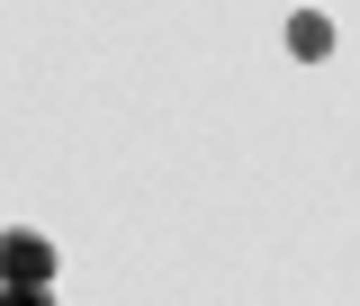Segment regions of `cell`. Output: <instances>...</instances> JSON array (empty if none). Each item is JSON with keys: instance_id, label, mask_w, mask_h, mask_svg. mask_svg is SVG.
Segmentation results:
<instances>
[{"instance_id": "cell-1", "label": "cell", "mask_w": 360, "mask_h": 306, "mask_svg": "<svg viewBox=\"0 0 360 306\" xmlns=\"http://www.w3.org/2000/svg\"><path fill=\"white\" fill-rule=\"evenodd\" d=\"M45 279H54V243L37 225L27 234H0V288H45Z\"/></svg>"}, {"instance_id": "cell-2", "label": "cell", "mask_w": 360, "mask_h": 306, "mask_svg": "<svg viewBox=\"0 0 360 306\" xmlns=\"http://www.w3.org/2000/svg\"><path fill=\"white\" fill-rule=\"evenodd\" d=\"M288 54H297V63H324V54H333V18L297 9V18H288Z\"/></svg>"}, {"instance_id": "cell-3", "label": "cell", "mask_w": 360, "mask_h": 306, "mask_svg": "<svg viewBox=\"0 0 360 306\" xmlns=\"http://www.w3.org/2000/svg\"><path fill=\"white\" fill-rule=\"evenodd\" d=\"M0 306H54L45 288H0Z\"/></svg>"}]
</instances>
